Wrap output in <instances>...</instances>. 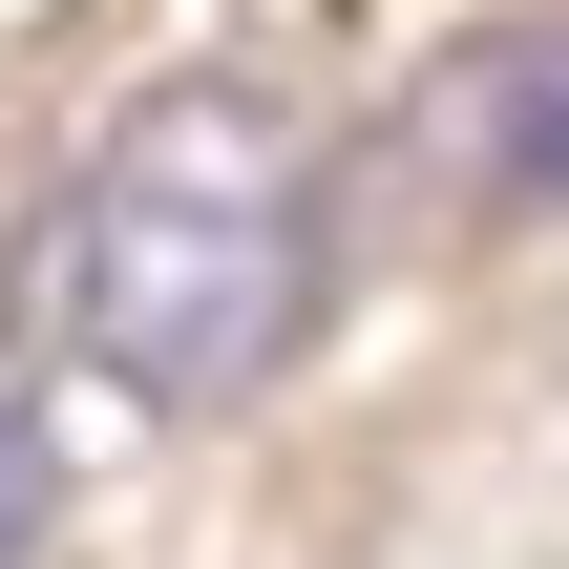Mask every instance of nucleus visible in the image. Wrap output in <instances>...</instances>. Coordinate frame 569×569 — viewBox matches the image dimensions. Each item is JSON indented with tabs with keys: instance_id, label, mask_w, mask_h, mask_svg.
I'll return each mask as SVG.
<instances>
[{
	"instance_id": "3",
	"label": "nucleus",
	"mask_w": 569,
	"mask_h": 569,
	"mask_svg": "<svg viewBox=\"0 0 569 569\" xmlns=\"http://www.w3.org/2000/svg\"><path fill=\"white\" fill-rule=\"evenodd\" d=\"M42 507H63V443H42V380L0 359V569H42Z\"/></svg>"
},
{
	"instance_id": "2",
	"label": "nucleus",
	"mask_w": 569,
	"mask_h": 569,
	"mask_svg": "<svg viewBox=\"0 0 569 569\" xmlns=\"http://www.w3.org/2000/svg\"><path fill=\"white\" fill-rule=\"evenodd\" d=\"M465 169H486V211H569V21H549V42H486Z\"/></svg>"
},
{
	"instance_id": "1",
	"label": "nucleus",
	"mask_w": 569,
	"mask_h": 569,
	"mask_svg": "<svg viewBox=\"0 0 569 569\" xmlns=\"http://www.w3.org/2000/svg\"><path fill=\"white\" fill-rule=\"evenodd\" d=\"M63 338L148 422H232L317 338V148L253 84H148L63 190Z\"/></svg>"
}]
</instances>
